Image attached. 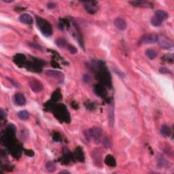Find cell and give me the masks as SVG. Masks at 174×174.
<instances>
[{"instance_id":"cell-1","label":"cell","mask_w":174,"mask_h":174,"mask_svg":"<svg viewBox=\"0 0 174 174\" xmlns=\"http://www.w3.org/2000/svg\"><path fill=\"white\" fill-rule=\"evenodd\" d=\"M51 110L53 111L54 115L59 121L65 122V123H69V121H70L71 119L69 112L67 111V107L63 104L53 105Z\"/></svg>"},{"instance_id":"cell-2","label":"cell","mask_w":174,"mask_h":174,"mask_svg":"<svg viewBox=\"0 0 174 174\" xmlns=\"http://www.w3.org/2000/svg\"><path fill=\"white\" fill-rule=\"evenodd\" d=\"M37 28L40 30L42 33L46 37H50L53 34V28L49 22L46 20L42 19L40 17H35Z\"/></svg>"},{"instance_id":"cell-3","label":"cell","mask_w":174,"mask_h":174,"mask_svg":"<svg viewBox=\"0 0 174 174\" xmlns=\"http://www.w3.org/2000/svg\"><path fill=\"white\" fill-rule=\"evenodd\" d=\"M16 131H17V129H16L15 125H10L6 128L3 135L1 136V141L8 146L15 143Z\"/></svg>"},{"instance_id":"cell-4","label":"cell","mask_w":174,"mask_h":174,"mask_svg":"<svg viewBox=\"0 0 174 174\" xmlns=\"http://www.w3.org/2000/svg\"><path fill=\"white\" fill-rule=\"evenodd\" d=\"M101 133L102 131L100 128L94 127L87 131V137L89 140L93 141L94 143H98L101 141Z\"/></svg>"},{"instance_id":"cell-5","label":"cell","mask_w":174,"mask_h":174,"mask_svg":"<svg viewBox=\"0 0 174 174\" xmlns=\"http://www.w3.org/2000/svg\"><path fill=\"white\" fill-rule=\"evenodd\" d=\"M157 35H154V34H146V35H143V36L141 37L138 44L139 45L152 44L157 42Z\"/></svg>"},{"instance_id":"cell-6","label":"cell","mask_w":174,"mask_h":174,"mask_svg":"<svg viewBox=\"0 0 174 174\" xmlns=\"http://www.w3.org/2000/svg\"><path fill=\"white\" fill-rule=\"evenodd\" d=\"M44 62L41 60L35 59L33 60L32 62H28L27 67L28 69H29L30 70H32L35 72H40L42 71V68L44 65Z\"/></svg>"},{"instance_id":"cell-7","label":"cell","mask_w":174,"mask_h":174,"mask_svg":"<svg viewBox=\"0 0 174 174\" xmlns=\"http://www.w3.org/2000/svg\"><path fill=\"white\" fill-rule=\"evenodd\" d=\"M157 42L159 43L160 46L165 49H171L173 48V43L171 40L167 39V37L163 36V35H159L158 36Z\"/></svg>"},{"instance_id":"cell-8","label":"cell","mask_w":174,"mask_h":174,"mask_svg":"<svg viewBox=\"0 0 174 174\" xmlns=\"http://www.w3.org/2000/svg\"><path fill=\"white\" fill-rule=\"evenodd\" d=\"M29 87L32 91L35 93H39L44 89V86L40 81L36 79H33L29 81Z\"/></svg>"},{"instance_id":"cell-9","label":"cell","mask_w":174,"mask_h":174,"mask_svg":"<svg viewBox=\"0 0 174 174\" xmlns=\"http://www.w3.org/2000/svg\"><path fill=\"white\" fill-rule=\"evenodd\" d=\"M9 150L10 153L12 154V155L14 157L16 158H20L22 153V149L20 146L16 144V143H13L11 145L9 146Z\"/></svg>"},{"instance_id":"cell-10","label":"cell","mask_w":174,"mask_h":174,"mask_svg":"<svg viewBox=\"0 0 174 174\" xmlns=\"http://www.w3.org/2000/svg\"><path fill=\"white\" fill-rule=\"evenodd\" d=\"M26 60H27L26 59V57L23 54H17L13 58L14 62L19 67H23V66L27 64Z\"/></svg>"},{"instance_id":"cell-11","label":"cell","mask_w":174,"mask_h":174,"mask_svg":"<svg viewBox=\"0 0 174 174\" xmlns=\"http://www.w3.org/2000/svg\"><path fill=\"white\" fill-rule=\"evenodd\" d=\"M85 8L88 12L95 14L97 12V3L95 1H86L85 2Z\"/></svg>"},{"instance_id":"cell-12","label":"cell","mask_w":174,"mask_h":174,"mask_svg":"<svg viewBox=\"0 0 174 174\" xmlns=\"http://www.w3.org/2000/svg\"><path fill=\"white\" fill-rule=\"evenodd\" d=\"M46 74L47 76L49 77L55 78L62 80H63L64 78V74L60 71L51 70V69H49V70L46 71Z\"/></svg>"},{"instance_id":"cell-13","label":"cell","mask_w":174,"mask_h":174,"mask_svg":"<svg viewBox=\"0 0 174 174\" xmlns=\"http://www.w3.org/2000/svg\"><path fill=\"white\" fill-rule=\"evenodd\" d=\"M94 91H95L96 95L102 98L105 97L107 95L106 89L101 85H95L94 87Z\"/></svg>"},{"instance_id":"cell-14","label":"cell","mask_w":174,"mask_h":174,"mask_svg":"<svg viewBox=\"0 0 174 174\" xmlns=\"http://www.w3.org/2000/svg\"><path fill=\"white\" fill-rule=\"evenodd\" d=\"M14 101L16 105L19 106H23L26 103V99L23 94L17 93L14 97Z\"/></svg>"},{"instance_id":"cell-15","label":"cell","mask_w":174,"mask_h":174,"mask_svg":"<svg viewBox=\"0 0 174 174\" xmlns=\"http://www.w3.org/2000/svg\"><path fill=\"white\" fill-rule=\"evenodd\" d=\"M19 21H21L22 23L25 24V25H31L33 22V18H32L31 16L27 13L23 14V15L20 16Z\"/></svg>"},{"instance_id":"cell-16","label":"cell","mask_w":174,"mask_h":174,"mask_svg":"<svg viewBox=\"0 0 174 174\" xmlns=\"http://www.w3.org/2000/svg\"><path fill=\"white\" fill-rule=\"evenodd\" d=\"M114 25L117 29L121 30V31H124V30L127 29V23L122 18H117V19H116L114 21Z\"/></svg>"},{"instance_id":"cell-17","label":"cell","mask_w":174,"mask_h":174,"mask_svg":"<svg viewBox=\"0 0 174 174\" xmlns=\"http://www.w3.org/2000/svg\"><path fill=\"white\" fill-rule=\"evenodd\" d=\"M130 3H131V4L134 6H137V7H143V8L153 7V4H152V3L144 1H130Z\"/></svg>"},{"instance_id":"cell-18","label":"cell","mask_w":174,"mask_h":174,"mask_svg":"<svg viewBox=\"0 0 174 174\" xmlns=\"http://www.w3.org/2000/svg\"><path fill=\"white\" fill-rule=\"evenodd\" d=\"M74 158L78 161H84V160H85V155H84L83 150L81 148L78 147L76 149L74 153Z\"/></svg>"},{"instance_id":"cell-19","label":"cell","mask_w":174,"mask_h":174,"mask_svg":"<svg viewBox=\"0 0 174 174\" xmlns=\"http://www.w3.org/2000/svg\"><path fill=\"white\" fill-rule=\"evenodd\" d=\"M104 162H105V165L110 166V167H115L116 165V162L114 157L112 155H107L105 157Z\"/></svg>"},{"instance_id":"cell-20","label":"cell","mask_w":174,"mask_h":174,"mask_svg":"<svg viewBox=\"0 0 174 174\" xmlns=\"http://www.w3.org/2000/svg\"><path fill=\"white\" fill-rule=\"evenodd\" d=\"M155 15L159 18V19H161L162 21H165V20L167 19L168 17H169L168 14L165 11L162 10H159L156 11Z\"/></svg>"},{"instance_id":"cell-21","label":"cell","mask_w":174,"mask_h":174,"mask_svg":"<svg viewBox=\"0 0 174 174\" xmlns=\"http://www.w3.org/2000/svg\"><path fill=\"white\" fill-rule=\"evenodd\" d=\"M161 133L162 135L164 136V137H169L171 134V129H170L169 127H168L167 125H164L162 126V127L161 129Z\"/></svg>"},{"instance_id":"cell-22","label":"cell","mask_w":174,"mask_h":174,"mask_svg":"<svg viewBox=\"0 0 174 174\" xmlns=\"http://www.w3.org/2000/svg\"><path fill=\"white\" fill-rule=\"evenodd\" d=\"M17 116L20 119L22 120V121H26V120H27L29 117V112L26 110H22L19 112L17 113Z\"/></svg>"},{"instance_id":"cell-23","label":"cell","mask_w":174,"mask_h":174,"mask_svg":"<svg viewBox=\"0 0 174 174\" xmlns=\"http://www.w3.org/2000/svg\"><path fill=\"white\" fill-rule=\"evenodd\" d=\"M61 93H60V91L59 90H57V91L54 92L53 95H52L51 101H53V103H55V102L59 101V100L61 99Z\"/></svg>"},{"instance_id":"cell-24","label":"cell","mask_w":174,"mask_h":174,"mask_svg":"<svg viewBox=\"0 0 174 174\" xmlns=\"http://www.w3.org/2000/svg\"><path fill=\"white\" fill-rule=\"evenodd\" d=\"M56 45L60 48H64L67 46V42L65 39L63 38H58L55 40Z\"/></svg>"},{"instance_id":"cell-25","label":"cell","mask_w":174,"mask_h":174,"mask_svg":"<svg viewBox=\"0 0 174 174\" xmlns=\"http://www.w3.org/2000/svg\"><path fill=\"white\" fill-rule=\"evenodd\" d=\"M162 23H163V21L160 19H159L157 17H156L155 15H154L153 17L152 18L151 23L152 25L155 26V27H159V26L162 25Z\"/></svg>"},{"instance_id":"cell-26","label":"cell","mask_w":174,"mask_h":174,"mask_svg":"<svg viewBox=\"0 0 174 174\" xmlns=\"http://www.w3.org/2000/svg\"><path fill=\"white\" fill-rule=\"evenodd\" d=\"M146 55L150 59H154L157 56V53L153 49H148L146 51Z\"/></svg>"},{"instance_id":"cell-27","label":"cell","mask_w":174,"mask_h":174,"mask_svg":"<svg viewBox=\"0 0 174 174\" xmlns=\"http://www.w3.org/2000/svg\"><path fill=\"white\" fill-rule=\"evenodd\" d=\"M46 169L49 172H53L56 169V167L53 162H48L46 165Z\"/></svg>"},{"instance_id":"cell-28","label":"cell","mask_w":174,"mask_h":174,"mask_svg":"<svg viewBox=\"0 0 174 174\" xmlns=\"http://www.w3.org/2000/svg\"><path fill=\"white\" fill-rule=\"evenodd\" d=\"M53 139L55 141H61V136L59 133H55L53 134Z\"/></svg>"},{"instance_id":"cell-29","label":"cell","mask_w":174,"mask_h":174,"mask_svg":"<svg viewBox=\"0 0 174 174\" xmlns=\"http://www.w3.org/2000/svg\"><path fill=\"white\" fill-rule=\"evenodd\" d=\"M68 50H69V51L70 52V53L73 54V55H74V54L77 53V49L76 47L73 46H67Z\"/></svg>"},{"instance_id":"cell-30","label":"cell","mask_w":174,"mask_h":174,"mask_svg":"<svg viewBox=\"0 0 174 174\" xmlns=\"http://www.w3.org/2000/svg\"><path fill=\"white\" fill-rule=\"evenodd\" d=\"M87 107L89 110H94L95 108V103L93 102H87V103H86Z\"/></svg>"},{"instance_id":"cell-31","label":"cell","mask_w":174,"mask_h":174,"mask_svg":"<svg viewBox=\"0 0 174 174\" xmlns=\"http://www.w3.org/2000/svg\"><path fill=\"white\" fill-rule=\"evenodd\" d=\"M165 162L166 161H165V159L160 160V161H159V163H158V165H159V167H163L165 165Z\"/></svg>"},{"instance_id":"cell-32","label":"cell","mask_w":174,"mask_h":174,"mask_svg":"<svg viewBox=\"0 0 174 174\" xmlns=\"http://www.w3.org/2000/svg\"><path fill=\"white\" fill-rule=\"evenodd\" d=\"M103 144L105 146V148H108L109 147V146H110L109 139H107V137H105V139H103Z\"/></svg>"},{"instance_id":"cell-33","label":"cell","mask_w":174,"mask_h":174,"mask_svg":"<svg viewBox=\"0 0 174 174\" xmlns=\"http://www.w3.org/2000/svg\"><path fill=\"white\" fill-rule=\"evenodd\" d=\"M29 45L31 46V47L35 48V49H39V50L41 49V46H40L36 44H33H33H29Z\"/></svg>"},{"instance_id":"cell-34","label":"cell","mask_w":174,"mask_h":174,"mask_svg":"<svg viewBox=\"0 0 174 174\" xmlns=\"http://www.w3.org/2000/svg\"><path fill=\"white\" fill-rule=\"evenodd\" d=\"M83 79H84V80H85V82H89V81L90 80V77H89V76H88V75L84 76Z\"/></svg>"},{"instance_id":"cell-35","label":"cell","mask_w":174,"mask_h":174,"mask_svg":"<svg viewBox=\"0 0 174 174\" xmlns=\"http://www.w3.org/2000/svg\"><path fill=\"white\" fill-rule=\"evenodd\" d=\"M48 7H49V8H53L55 7V3L53 2H50L48 3Z\"/></svg>"},{"instance_id":"cell-36","label":"cell","mask_w":174,"mask_h":174,"mask_svg":"<svg viewBox=\"0 0 174 174\" xmlns=\"http://www.w3.org/2000/svg\"><path fill=\"white\" fill-rule=\"evenodd\" d=\"M8 80H10V82H11L12 84V85H13L14 86H15V87H17V88H18V87H19V85H18V84H17V82H15V81H13V80H12V79H10V78H8Z\"/></svg>"},{"instance_id":"cell-37","label":"cell","mask_w":174,"mask_h":174,"mask_svg":"<svg viewBox=\"0 0 174 174\" xmlns=\"http://www.w3.org/2000/svg\"><path fill=\"white\" fill-rule=\"evenodd\" d=\"M25 152H26V153H25L26 155L29 156V157H32L31 155H30V153H31V154H33V155H34L33 151H32V150H26Z\"/></svg>"},{"instance_id":"cell-38","label":"cell","mask_w":174,"mask_h":174,"mask_svg":"<svg viewBox=\"0 0 174 174\" xmlns=\"http://www.w3.org/2000/svg\"><path fill=\"white\" fill-rule=\"evenodd\" d=\"M69 173V172L67 171H63L59 172V173Z\"/></svg>"}]
</instances>
